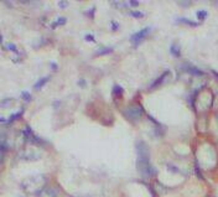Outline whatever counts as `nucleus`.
Wrapping results in <instances>:
<instances>
[{
    "label": "nucleus",
    "mask_w": 218,
    "mask_h": 197,
    "mask_svg": "<svg viewBox=\"0 0 218 197\" xmlns=\"http://www.w3.org/2000/svg\"><path fill=\"white\" fill-rule=\"evenodd\" d=\"M136 153H138V171L144 177H150L155 175V169L150 164V150L145 141H138L136 143Z\"/></svg>",
    "instance_id": "1"
},
{
    "label": "nucleus",
    "mask_w": 218,
    "mask_h": 197,
    "mask_svg": "<svg viewBox=\"0 0 218 197\" xmlns=\"http://www.w3.org/2000/svg\"><path fill=\"white\" fill-rule=\"evenodd\" d=\"M142 113H144V110H142V107L140 104L129 105V107H127V109L123 112L124 117L127 119H129V120H131V121H135V120L140 119Z\"/></svg>",
    "instance_id": "2"
},
{
    "label": "nucleus",
    "mask_w": 218,
    "mask_h": 197,
    "mask_svg": "<svg viewBox=\"0 0 218 197\" xmlns=\"http://www.w3.org/2000/svg\"><path fill=\"white\" fill-rule=\"evenodd\" d=\"M150 30H151L150 27L141 29L140 31H138V32H135V34H134V35H131V41H133L134 44H138V42H140V41H141L142 39H144V37H145V36L149 34V32H150Z\"/></svg>",
    "instance_id": "3"
},
{
    "label": "nucleus",
    "mask_w": 218,
    "mask_h": 197,
    "mask_svg": "<svg viewBox=\"0 0 218 197\" xmlns=\"http://www.w3.org/2000/svg\"><path fill=\"white\" fill-rule=\"evenodd\" d=\"M169 75H170V71H165V72L162 73V75H161L160 77H159V78H156V79H155V82H153V84H151V87H150V88H151V89H154V88L159 87V86H160V84L162 83V82L165 81L166 76H169Z\"/></svg>",
    "instance_id": "4"
},
{
    "label": "nucleus",
    "mask_w": 218,
    "mask_h": 197,
    "mask_svg": "<svg viewBox=\"0 0 218 197\" xmlns=\"http://www.w3.org/2000/svg\"><path fill=\"white\" fill-rule=\"evenodd\" d=\"M39 197H57V192L53 190V188H45V190L40 191Z\"/></svg>",
    "instance_id": "5"
},
{
    "label": "nucleus",
    "mask_w": 218,
    "mask_h": 197,
    "mask_svg": "<svg viewBox=\"0 0 218 197\" xmlns=\"http://www.w3.org/2000/svg\"><path fill=\"white\" fill-rule=\"evenodd\" d=\"M50 78H51L50 76H46V77H42V78H40V79H39V81L36 82V84L33 86V87H35V89H40V88H42V87H44V86H45V84L47 83V82L50 81Z\"/></svg>",
    "instance_id": "6"
},
{
    "label": "nucleus",
    "mask_w": 218,
    "mask_h": 197,
    "mask_svg": "<svg viewBox=\"0 0 218 197\" xmlns=\"http://www.w3.org/2000/svg\"><path fill=\"white\" fill-rule=\"evenodd\" d=\"M170 52H171L175 57H180V55H181V52H180V47L176 45V44H172V45H171V47H170Z\"/></svg>",
    "instance_id": "7"
},
{
    "label": "nucleus",
    "mask_w": 218,
    "mask_h": 197,
    "mask_svg": "<svg viewBox=\"0 0 218 197\" xmlns=\"http://www.w3.org/2000/svg\"><path fill=\"white\" fill-rule=\"evenodd\" d=\"M5 153H6V144L4 141H0V162H3Z\"/></svg>",
    "instance_id": "8"
},
{
    "label": "nucleus",
    "mask_w": 218,
    "mask_h": 197,
    "mask_svg": "<svg viewBox=\"0 0 218 197\" xmlns=\"http://www.w3.org/2000/svg\"><path fill=\"white\" fill-rule=\"evenodd\" d=\"M176 22L186 24V25H191V26H196V25H197V22L191 21V20H187V19H185V18H179V19H176Z\"/></svg>",
    "instance_id": "9"
},
{
    "label": "nucleus",
    "mask_w": 218,
    "mask_h": 197,
    "mask_svg": "<svg viewBox=\"0 0 218 197\" xmlns=\"http://www.w3.org/2000/svg\"><path fill=\"white\" fill-rule=\"evenodd\" d=\"M123 92L124 91H123V88L120 86H118V84L114 86V88H113V96H115V97H122Z\"/></svg>",
    "instance_id": "10"
},
{
    "label": "nucleus",
    "mask_w": 218,
    "mask_h": 197,
    "mask_svg": "<svg viewBox=\"0 0 218 197\" xmlns=\"http://www.w3.org/2000/svg\"><path fill=\"white\" fill-rule=\"evenodd\" d=\"M113 51V48H109V47H105V48H100V50H98L96 53L97 55H105V53H109V52H112Z\"/></svg>",
    "instance_id": "11"
},
{
    "label": "nucleus",
    "mask_w": 218,
    "mask_h": 197,
    "mask_svg": "<svg viewBox=\"0 0 218 197\" xmlns=\"http://www.w3.org/2000/svg\"><path fill=\"white\" fill-rule=\"evenodd\" d=\"M65 24H66V19L65 18H60V19L56 20V22L52 24V27L55 29L56 26H58V25H65Z\"/></svg>",
    "instance_id": "12"
},
{
    "label": "nucleus",
    "mask_w": 218,
    "mask_h": 197,
    "mask_svg": "<svg viewBox=\"0 0 218 197\" xmlns=\"http://www.w3.org/2000/svg\"><path fill=\"white\" fill-rule=\"evenodd\" d=\"M187 71H188V72H191V73H194V75H203L202 72H201L199 70H197V68H195L194 66H188Z\"/></svg>",
    "instance_id": "13"
},
{
    "label": "nucleus",
    "mask_w": 218,
    "mask_h": 197,
    "mask_svg": "<svg viewBox=\"0 0 218 197\" xmlns=\"http://www.w3.org/2000/svg\"><path fill=\"white\" fill-rule=\"evenodd\" d=\"M22 112H24V110H20V112H18V113H15V114H13V116H11V118H9V120H7V123H11V121H14L15 119H18L19 117H21V114H22Z\"/></svg>",
    "instance_id": "14"
},
{
    "label": "nucleus",
    "mask_w": 218,
    "mask_h": 197,
    "mask_svg": "<svg viewBox=\"0 0 218 197\" xmlns=\"http://www.w3.org/2000/svg\"><path fill=\"white\" fill-rule=\"evenodd\" d=\"M206 16H207V11H205V10H199V11H197V18H198V19L203 20V19H206Z\"/></svg>",
    "instance_id": "15"
},
{
    "label": "nucleus",
    "mask_w": 218,
    "mask_h": 197,
    "mask_svg": "<svg viewBox=\"0 0 218 197\" xmlns=\"http://www.w3.org/2000/svg\"><path fill=\"white\" fill-rule=\"evenodd\" d=\"M10 102H13V99H10V98H7V99H4V101H1L0 102V108H5V107L9 104Z\"/></svg>",
    "instance_id": "16"
},
{
    "label": "nucleus",
    "mask_w": 218,
    "mask_h": 197,
    "mask_svg": "<svg viewBox=\"0 0 218 197\" xmlns=\"http://www.w3.org/2000/svg\"><path fill=\"white\" fill-rule=\"evenodd\" d=\"M130 15L131 16H134V18H142L145 14L144 13H141V11H131L130 13Z\"/></svg>",
    "instance_id": "17"
},
{
    "label": "nucleus",
    "mask_w": 218,
    "mask_h": 197,
    "mask_svg": "<svg viewBox=\"0 0 218 197\" xmlns=\"http://www.w3.org/2000/svg\"><path fill=\"white\" fill-rule=\"evenodd\" d=\"M21 96H22V99H24V101H26V102H29V101L31 99V94H30L29 92H22V93H21Z\"/></svg>",
    "instance_id": "18"
},
{
    "label": "nucleus",
    "mask_w": 218,
    "mask_h": 197,
    "mask_svg": "<svg viewBox=\"0 0 218 197\" xmlns=\"http://www.w3.org/2000/svg\"><path fill=\"white\" fill-rule=\"evenodd\" d=\"M67 5H68V3H67V1H60V3H58V6L62 7V9H65Z\"/></svg>",
    "instance_id": "19"
},
{
    "label": "nucleus",
    "mask_w": 218,
    "mask_h": 197,
    "mask_svg": "<svg viewBox=\"0 0 218 197\" xmlns=\"http://www.w3.org/2000/svg\"><path fill=\"white\" fill-rule=\"evenodd\" d=\"M6 47H7V48H9V50H13V51H16V46H15L14 44H9V45H7Z\"/></svg>",
    "instance_id": "20"
},
{
    "label": "nucleus",
    "mask_w": 218,
    "mask_h": 197,
    "mask_svg": "<svg viewBox=\"0 0 218 197\" xmlns=\"http://www.w3.org/2000/svg\"><path fill=\"white\" fill-rule=\"evenodd\" d=\"M86 40L87 41H94V39H93V36H92V35H86Z\"/></svg>",
    "instance_id": "21"
},
{
    "label": "nucleus",
    "mask_w": 218,
    "mask_h": 197,
    "mask_svg": "<svg viewBox=\"0 0 218 197\" xmlns=\"http://www.w3.org/2000/svg\"><path fill=\"white\" fill-rule=\"evenodd\" d=\"M129 5H133V6H138L139 3L138 1H129Z\"/></svg>",
    "instance_id": "22"
},
{
    "label": "nucleus",
    "mask_w": 218,
    "mask_h": 197,
    "mask_svg": "<svg viewBox=\"0 0 218 197\" xmlns=\"http://www.w3.org/2000/svg\"><path fill=\"white\" fill-rule=\"evenodd\" d=\"M4 121H6V120H5V118H3V117H0V123H4Z\"/></svg>",
    "instance_id": "23"
},
{
    "label": "nucleus",
    "mask_w": 218,
    "mask_h": 197,
    "mask_svg": "<svg viewBox=\"0 0 218 197\" xmlns=\"http://www.w3.org/2000/svg\"><path fill=\"white\" fill-rule=\"evenodd\" d=\"M52 68H53V70H57V67H56V64H55V63H52Z\"/></svg>",
    "instance_id": "24"
},
{
    "label": "nucleus",
    "mask_w": 218,
    "mask_h": 197,
    "mask_svg": "<svg viewBox=\"0 0 218 197\" xmlns=\"http://www.w3.org/2000/svg\"><path fill=\"white\" fill-rule=\"evenodd\" d=\"M1 42H3V36L0 35V44H1Z\"/></svg>",
    "instance_id": "25"
},
{
    "label": "nucleus",
    "mask_w": 218,
    "mask_h": 197,
    "mask_svg": "<svg viewBox=\"0 0 218 197\" xmlns=\"http://www.w3.org/2000/svg\"><path fill=\"white\" fill-rule=\"evenodd\" d=\"M217 121H218V117H217Z\"/></svg>",
    "instance_id": "26"
}]
</instances>
